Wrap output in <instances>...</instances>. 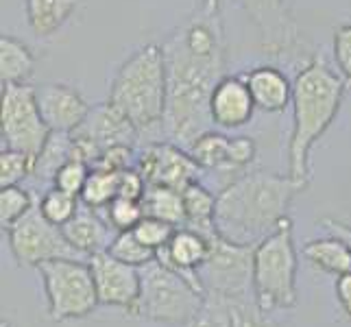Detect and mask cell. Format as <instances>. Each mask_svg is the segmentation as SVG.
I'll return each instance as SVG.
<instances>
[{
  "label": "cell",
  "instance_id": "6da1fadb",
  "mask_svg": "<svg viewBox=\"0 0 351 327\" xmlns=\"http://www.w3.org/2000/svg\"><path fill=\"white\" fill-rule=\"evenodd\" d=\"M306 188L308 181L290 175L264 171L240 175L216 197V232L238 245H258L280 227L290 203Z\"/></svg>",
  "mask_w": 351,
  "mask_h": 327
},
{
  "label": "cell",
  "instance_id": "7a4b0ae2",
  "mask_svg": "<svg viewBox=\"0 0 351 327\" xmlns=\"http://www.w3.org/2000/svg\"><path fill=\"white\" fill-rule=\"evenodd\" d=\"M166 112L162 131L166 140L186 149L205 131L214 129L210 96L225 77V57L192 55L175 35L166 40Z\"/></svg>",
  "mask_w": 351,
  "mask_h": 327
},
{
  "label": "cell",
  "instance_id": "3957f363",
  "mask_svg": "<svg viewBox=\"0 0 351 327\" xmlns=\"http://www.w3.org/2000/svg\"><path fill=\"white\" fill-rule=\"evenodd\" d=\"M345 99V79L310 57L293 81V133L288 142V175L310 184V151L332 127Z\"/></svg>",
  "mask_w": 351,
  "mask_h": 327
},
{
  "label": "cell",
  "instance_id": "277c9868",
  "mask_svg": "<svg viewBox=\"0 0 351 327\" xmlns=\"http://www.w3.org/2000/svg\"><path fill=\"white\" fill-rule=\"evenodd\" d=\"M166 59L164 48L147 44L118 68L110 86V103L142 133L162 129L166 112Z\"/></svg>",
  "mask_w": 351,
  "mask_h": 327
},
{
  "label": "cell",
  "instance_id": "5b68a950",
  "mask_svg": "<svg viewBox=\"0 0 351 327\" xmlns=\"http://www.w3.org/2000/svg\"><path fill=\"white\" fill-rule=\"evenodd\" d=\"M253 295L269 314L297 306V249L293 221L286 216L271 236L256 245L253 253Z\"/></svg>",
  "mask_w": 351,
  "mask_h": 327
},
{
  "label": "cell",
  "instance_id": "8992f818",
  "mask_svg": "<svg viewBox=\"0 0 351 327\" xmlns=\"http://www.w3.org/2000/svg\"><path fill=\"white\" fill-rule=\"evenodd\" d=\"M142 290L138 301V317L162 323L184 327L197 317L205 290L192 284L188 277L177 273L171 266L153 260L140 269Z\"/></svg>",
  "mask_w": 351,
  "mask_h": 327
},
{
  "label": "cell",
  "instance_id": "52a82bcc",
  "mask_svg": "<svg viewBox=\"0 0 351 327\" xmlns=\"http://www.w3.org/2000/svg\"><path fill=\"white\" fill-rule=\"evenodd\" d=\"M48 301V317L62 323L83 319L101 304L94 275L86 260H51L38 266Z\"/></svg>",
  "mask_w": 351,
  "mask_h": 327
},
{
  "label": "cell",
  "instance_id": "ba28073f",
  "mask_svg": "<svg viewBox=\"0 0 351 327\" xmlns=\"http://www.w3.org/2000/svg\"><path fill=\"white\" fill-rule=\"evenodd\" d=\"M210 253L197 275L205 293L225 295H253V253L256 245H238L223 238L219 232H210ZM256 297V295H253Z\"/></svg>",
  "mask_w": 351,
  "mask_h": 327
},
{
  "label": "cell",
  "instance_id": "9c48e42d",
  "mask_svg": "<svg viewBox=\"0 0 351 327\" xmlns=\"http://www.w3.org/2000/svg\"><path fill=\"white\" fill-rule=\"evenodd\" d=\"M5 149L22 151L29 157H38L51 136V129L44 123L35 88L3 86V125H0Z\"/></svg>",
  "mask_w": 351,
  "mask_h": 327
},
{
  "label": "cell",
  "instance_id": "30bf717a",
  "mask_svg": "<svg viewBox=\"0 0 351 327\" xmlns=\"http://www.w3.org/2000/svg\"><path fill=\"white\" fill-rule=\"evenodd\" d=\"M7 234H9V249L20 266H35L38 269L44 262L62 260V258L86 260L70 245V240L66 238L62 227L46 221L44 214L40 212V205H35Z\"/></svg>",
  "mask_w": 351,
  "mask_h": 327
},
{
  "label": "cell",
  "instance_id": "8fae6325",
  "mask_svg": "<svg viewBox=\"0 0 351 327\" xmlns=\"http://www.w3.org/2000/svg\"><path fill=\"white\" fill-rule=\"evenodd\" d=\"M258 31L260 48L269 57L295 59L304 53V38L286 0H232Z\"/></svg>",
  "mask_w": 351,
  "mask_h": 327
},
{
  "label": "cell",
  "instance_id": "7c38bea8",
  "mask_svg": "<svg viewBox=\"0 0 351 327\" xmlns=\"http://www.w3.org/2000/svg\"><path fill=\"white\" fill-rule=\"evenodd\" d=\"M136 168L149 186L173 188L179 192H184L203 175V168L195 162V157L171 140L144 144L138 153Z\"/></svg>",
  "mask_w": 351,
  "mask_h": 327
},
{
  "label": "cell",
  "instance_id": "4fadbf2b",
  "mask_svg": "<svg viewBox=\"0 0 351 327\" xmlns=\"http://www.w3.org/2000/svg\"><path fill=\"white\" fill-rule=\"evenodd\" d=\"M88 262L101 304L123 308L129 317H138V301L142 290L138 266L116 260L110 251L94 253L92 258H88Z\"/></svg>",
  "mask_w": 351,
  "mask_h": 327
},
{
  "label": "cell",
  "instance_id": "5bb4252c",
  "mask_svg": "<svg viewBox=\"0 0 351 327\" xmlns=\"http://www.w3.org/2000/svg\"><path fill=\"white\" fill-rule=\"evenodd\" d=\"M184 327H280L253 295H225L208 290L199 314Z\"/></svg>",
  "mask_w": 351,
  "mask_h": 327
},
{
  "label": "cell",
  "instance_id": "9a60e30c",
  "mask_svg": "<svg viewBox=\"0 0 351 327\" xmlns=\"http://www.w3.org/2000/svg\"><path fill=\"white\" fill-rule=\"evenodd\" d=\"M72 136L86 140L99 151H105L116 144H136L140 140V131L133 127L131 120L110 101L90 109L88 118L72 131Z\"/></svg>",
  "mask_w": 351,
  "mask_h": 327
},
{
  "label": "cell",
  "instance_id": "2e32d148",
  "mask_svg": "<svg viewBox=\"0 0 351 327\" xmlns=\"http://www.w3.org/2000/svg\"><path fill=\"white\" fill-rule=\"evenodd\" d=\"M38 105L44 123L51 131L72 133L90 114V105L83 101V96L64 83H44L35 88Z\"/></svg>",
  "mask_w": 351,
  "mask_h": 327
},
{
  "label": "cell",
  "instance_id": "e0dca14e",
  "mask_svg": "<svg viewBox=\"0 0 351 327\" xmlns=\"http://www.w3.org/2000/svg\"><path fill=\"white\" fill-rule=\"evenodd\" d=\"M256 101L245 77H223L210 96V118L214 127L240 129L256 114Z\"/></svg>",
  "mask_w": 351,
  "mask_h": 327
},
{
  "label": "cell",
  "instance_id": "ac0fdd59",
  "mask_svg": "<svg viewBox=\"0 0 351 327\" xmlns=\"http://www.w3.org/2000/svg\"><path fill=\"white\" fill-rule=\"evenodd\" d=\"M208 253H210L208 234H201L192 227H177L171 242H168L164 249L157 251L155 258L162 264L171 266V269H175L184 277H188V280L195 286H199L201 290H205L197 275V269L208 260Z\"/></svg>",
  "mask_w": 351,
  "mask_h": 327
},
{
  "label": "cell",
  "instance_id": "d6986e66",
  "mask_svg": "<svg viewBox=\"0 0 351 327\" xmlns=\"http://www.w3.org/2000/svg\"><path fill=\"white\" fill-rule=\"evenodd\" d=\"M245 81L251 90L256 107L266 114H280L293 105V83L275 66H258L249 70Z\"/></svg>",
  "mask_w": 351,
  "mask_h": 327
},
{
  "label": "cell",
  "instance_id": "ffe728a7",
  "mask_svg": "<svg viewBox=\"0 0 351 327\" xmlns=\"http://www.w3.org/2000/svg\"><path fill=\"white\" fill-rule=\"evenodd\" d=\"M64 234L70 240V245L75 247L83 258H92L94 253L107 251L112 245V236L110 229L112 225L107 223V218L99 214V210L88 208V205L81 203L79 212L75 214L70 223H66Z\"/></svg>",
  "mask_w": 351,
  "mask_h": 327
},
{
  "label": "cell",
  "instance_id": "44dd1931",
  "mask_svg": "<svg viewBox=\"0 0 351 327\" xmlns=\"http://www.w3.org/2000/svg\"><path fill=\"white\" fill-rule=\"evenodd\" d=\"M234 138L219 131H205L188 147V153L195 157V162L203 171L219 173H238L234 166Z\"/></svg>",
  "mask_w": 351,
  "mask_h": 327
},
{
  "label": "cell",
  "instance_id": "7402d4cb",
  "mask_svg": "<svg viewBox=\"0 0 351 327\" xmlns=\"http://www.w3.org/2000/svg\"><path fill=\"white\" fill-rule=\"evenodd\" d=\"M27 22L38 38H51L77 11V0H24Z\"/></svg>",
  "mask_w": 351,
  "mask_h": 327
},
{
  "label": "cell",
  "instance_id": "603a6c76",
  "mask_svg": "<svg viewBox=\"0 0 351 327\" xmlns=\"http://www.w3.org/2000/svg\"><path fill=\"white\" fill-rule=\"evenodd\" d=\"M301 253H304V258L312 266H317L323 273L338 277L351 271V247L338 236L310 240L306 242V247Z\"/></svg>",
  "mask_w": 351,
  "mask_h": 327
},
{
  "label": "cell",
  "instance_id": "cb8c5ba5",
  "mask_svg": "<svg viewBox=\"0 0 351 327\" xmlns=\"http://www.w3.org/2000/svg\"><path fill=\"white\" fill-rule=\"evenodd\" d=\"M35 70V57L31 48L11 38L3 35L0 38V77H3V86H20L27 83Z\"/></svg>",
  "mask_w": 351,
  "mask_h": 327
},
{
  "label": "cell",
  "instance_id": "d4e9b609",
  "mask_svg": "<svg viewBox=\"0 0 351 327\" xmlns=\"http://www.w3.org/2000/svg\"><path fill=\"white\" fill-rule=\"evenodd\" d=\"M144 216L160 218V221L173 225V227H186V208H184V195L173 188L162 186H149L147 195L142 199Z\"/></svg>",
  "mask_w": 351,
  "mask_h": 327
},
{
  "label": "cell",
  "instance_id": "484cf974",
  "mask_svg": "<svg viewBox=\"0 0 351 327\" xmlns=\"http://www.w3.org/2000/svg\"><path fill=\"white\" fill-rule=\"evenodd\" d=\"M70 149H72V133L66 131H51L42 153L35 157L33 164V179L38 181H55L59 168H62L70 160Z\"/></svg>",
  "mask_w": 351,
  "mask_h": 327
},
{
  "label": "cell",
  "instance_id": "4316f807",
  "mask_svg": "<svg viewBox=\"0 0 351 327\" xmlns=\"http://www.w3.org/2000/svg\"><path fill=\"white\" fill-rule=\"evenodd\" d=\"M184 208H186V227L197 229L201 234L214 232V214H216V197L201 186V181L190 184L184 192Z\"/></svg>",
  "mask_w": 351,
  "mask_h": 327
},
{
  "label": "cell",
  "instance_id": "83f0119b",
  "mask_svg": "<svg viewBox=\"0 0 351 327\" xmlns=\"http://www.w3.org/2000/svg\"><path fill=\"white\" fill-rule=\"evenodd\" d=\"M118 177L120 173H107V171H99V168H92V173L79 197L81 203L99 212L105 210L118 197Z\"/></svg>",
  "mask_w": 351,
  "mask_h": 327
},
{
  "label": "cell",
  "instance_id": "f1b7e54d",
  "mask_svg": "<svg viewBox=\"0 0 351 327\" xmlns=\"http://www.w3.org/2000/svg\"><path fill=\"white\" fill-rule=\"evenodd\" d=\"M40 212L44 214L46 221H51L53 225L64 227L66 223H70L75 214L81 208V199L77 195H70V192H64L59 188H51L44 192V197L40 199Z\"/></svg>",
  "mask_w": 351,
  "mask_h": 327
},
{
  "label": "cell",
  "instance_id": "f546056e",
  "mask_svg": "<svg viewBox=\"0 0 351 327\" xmlns=\"http://www.w3.org/2000/svg\"><path fill=\"white\" fill-rule=\"evenodd\" d=\"M107 251H110L116 260L131 264V266H138V269H142L144 264L153 262L157 256L153 249L142 245L140 238L133 234V229H129V232H116L112 245Z\"/></svg>",
  "mask_w": 351,
  "mask_h": 327
},
{
  "label": "cell",
  "instance_id": "4dcf8cb0",
  "mask_svg": "<svg viewBox=\"0 0 351 327\" xmlns=\"http://www.w3.org/2000/svg\"><path fill=\"white\" fill-rule=\"evenodd\" d=\"M33 208L35 205H33V197L29 190H24L20 186L3 188V192H0V225L9 232V229L18 221H22Z\"/></svg>",
  "mask_w": 351,
  "mask_h": 327
},
{
  "label": "cell",
  "instance_id": "1f68e13d",
  "mask_svg": "<svg viewBox=\"0 0 351 327\" xmlns=\"http://www.w3.org/2000/svg\"><path fill=\"white\" fill-rule=\"evenodd\" d=\"M35 160L22 151L3 149L0 153V188L18 186L20 181L33 175Z\"/></svg>",
  "mask_w": 351,
  "mask_h": 327
},
{
  "label": "cell",
  "instance_id": "d6a6232c",
  "mask_svg": "<svg viewBox=\"0 0 351 327\" xmlns=\"http://www.w3.org/2000/svg\"><path fill=\"white\" fill-rule=\"evenodd\" d=\"M105 218H107V223L112 225V229H116V232H129V229H133L144 218L142 201H131V199L116 197L105 208Z\"/></svg>",
  "mask_w": 351,
  "mask_h": 327
},
{
  "label": "cell",
  "instance_id": "836d02e7",
  "mask_svg": "<svg viewBox=\"0 0 351 327\" xmlns=\"http://www.w3.org/2000/svg\"><path fill=\"white\" fill-rule=\"evenodd\" d=\"M173 225H168L164 221H160V218H153V216H144L142 221L133 227V234H136L140 238L142 245H147L149 249H153L155 253L164 249L168 242H171L173 234H175Z\"/></svg>",
  "mask_w": 351,
  "mask_h": 327
},
{
  "label": "cell",
  "instance_id": "e575fe53",
  "mask_svg": "<svg viewBox=\"0 0 351 327\" xmlns=\"http://www.w3.org/2000/svg\"><path fill=\"white\" fill-rule=\"evenodd\" d=\"M90 173H92V168L86 162L68 160L62 168H59V173H57V177L53 181V186L59 188V190H64V192H70V195L81 197L83 186H86Z\"/></svg>",
  "mask_w": 351,
  "mask_h": 327
},
{
  "label": "cell",
  "instance_id": "d590c367",
  "mask_svg": "<svg viewBox=\"0 0 351 327\" xmlns=\"http://www.w3.org/2000/svg\"><path fill=\"white\" fill-rule=\"evenodd\" d=\"M136 160L138 155L133 153L131 144H116V147L101 151L99 160L94 162L92 168H99V171L107 173H123L129 171V168H136Z\"/></svg>",
  "mask_w": 351,
  "mask_h": 327
},
{
  "label": "cell",
  "instance_id": "8d00e7d4",
  "mask_svg": "<svg viewBox=\"0 0 351 327\" xmlns=\"http://www.w3.org/2000/svg\"><path fill=\"white\" fill-rule=\"evenodd\" d=\"M334 59L343 79L351 83V24H343L334 33Z\"/></svg>",
  "mask_w": 351,
  "mask_h": 327
},
{
  "label": "cell",
  "instance_id": "74e56055",
  "mask_svg": "<svg viewBox=\"0 0 351 327\" xmlns=\"http://www.w3.org/2000/svg\"><path fill=\"white\" fill-rule=\"evenodd\" d=\"M147 179L142 177V173L138 168H129V171H123L118 177V197L123 199H131V201H142L144 195H147Z\"/></svg>",
  "mask_w": 351,
  "mask_h": 327
},
{
  "label": "cell",
  "instance_id": "f35d334b",
  "mask_svg": "<svg viewBox=\"0 0 351 327\" xmlns=\"http://www.w3.org/2000/svg\"><path fill=\"white\" fill-rule=\"evenodd\" d=\"M334 290H336L338 304H341V310L351 319V271L345 273V275H338V277H336V286H334Z\"/></svg>",
  "mask_w": 351,
  "mask_h": 327
},
{
  "label": "cell",
  "instance_id": "ab89813d",
  "mask_svg": "<svg viewBox=\"0 0 351 327\" xmlns=\"http://www.w3.org/2000/svg\"><path fill=\"white\" fill-rule=\"evenodd\" d=\"M323 227L328 229L332 236L343 238L347 245L351 247V225H345L341 221H334V218H323Z\"/></svg>",
  "mask_w": 351,
  "mask_h": 327
},
{
  "label": "cell",
  "instance_id": "60d3db41",
  "mask_svg": "<svg viewBox=\"0 0 351 327\" xmlns=\"http://www.w3.org/2000/svg\"><path fill=\"white\" fill-rule=\"evenodd\" d=\"M0 327H14V325H11L9 321H5V319H3V323H0Z\"/></svg>",
  "mask_w": 351,
  "mask_h": 327
}]
</instances>
